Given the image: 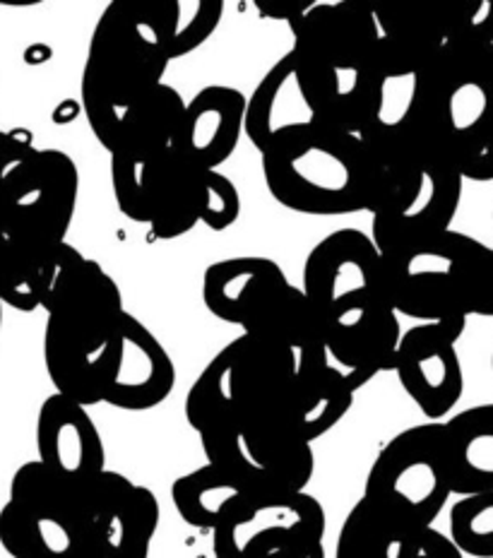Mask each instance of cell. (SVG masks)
Masks as SVG:
<instances>
[{
    "mask_svg": "<svg viewBox=\"0 0 493 558\" xmlns=\"http://www.w3.org/2000/svg\"><path fill=\"white\" fill-rule=\"evenodd\" d=\"M37 452L44 468L75 492L107 470V450L87 407L58 392L39 407Z\"/></svg>",
    "mask_w": 493,
    "mask_h": 558,
    "instance_id": "obj_18",
    "label": "cell"
},
{
    "mask_svg": "<svg viewBox=\"0 0 493 558\" xmlns=\"http://www.w3.org/2000/svg\"><path fill=\"white\" fill-rule=\"evenodd\" d=\"M491 366H493V356H491Z\"/></svg>",
    "mask_w": 493,
    "mask_h": 558,
    "instance_id": "obj_35",
    "label": "cell"
},
{
    "mask_svg": "<svg viewBox=\"0 0 493 558\" xmlns=\"http://www.w3.org/2000/svg\"><path fill=\"white\" fill-rule=\"evenodd\" d=\"M402 119L448 157L465 181H493V44H457L412 77Z\"/></svg>",
    "mask_w": 493,
    "mask_h": 558,
    "instance_id": "obj_6",
    "label": "cell"
},
{
    "mask_svg": "<svg viewBox=\"0 0 493 558\" xmlns=\"http://www.w3.org/2000/svg\"><path fill=\"white\" fill-rule=\"evenodd\" d=\"M135 488L121 472L104 470L80 492V515L85 522L92 558H113L131 520Z\"/></svg>",
    "mask_w": 493,
    "mask_h": 558,
    "instance_id": "obj_24",
    "label": "cell"
},
{
    "mask_svg": "<svg viewBox=\"0 0 493 558\" xmlns=\"http://www.w3.org/2000/svg\"><path fill=\"white\" fill-rule=\"evenodd\" d=\"M289 27V53L315 119L354 135L378 123L387 80L373 10L347 0H315Z\"/></svg>",
    "mask_w": 493,
    "mask_h": 558,
    "instance_id": "obj_2",
    "label": "cell"
},
{
    "mask_svg": "<svg viewBox=\"0 0 493 558\" xmlns=\"http://www.w3.org/2000/svg\"><path fill=\"white\" fill-rule=\"evenodd\" d=\"M465 323H419L402 332L393 371L421 414L431 422L448 416L465 392L457 340Z\"/></svg>",
    "mask_w": 493,
    "mask_h": 558,
    "instance_id": "obj_16",
    "label": "cell"
},
{
    "mask_svg": "<svg viewBox=\"0 0 493 558\" xmlns=\"http://www.w3.org/2000/svg\"><path fill=\"white\" fill-rule=\"evenodd\" d=\"M453 496L443 422L409 426L375 456L363 498L414 527H431Z\"/></svg>",
    "mask_w": 493,
    "mask_h": 558,
    "instance_id": "obj_12",
    "label": "cell"
},
{
    "mask_svg": "<svg viewBox=\"0 0 493 558\" xmlns=\"http://www.w3.org/2000/svg\"><path fill=\"white\" fill-rule=\"evenodd\" d=\"M159 518L161 508L155 492L137 484L131 520H128L119 551H116L113 558H149V546L157 534Z\"/></svg>",
    "mask_w": 493,
    "mask_h": 558,
    "instance_id": "obj_30",
    "label": "cell"
},
{
    "mask_svg": "<svg viewBox=\"0 0 493 558\" xmlns=\"http://www.w3.org/2000/svg\"><path fill=\"white\" fill-rule=\"evenodd\" d=\"M373 15L387 83L414 77L445 46L493 44V0L453 10H373Z\"/></svg>",
    "mask_w": 493,
    "mask_h": 558,
    "instance_id": "obj_14",
    "label": "cell"
},
{
    "mask_svg": "<svg viewBox=\"0 0 493 558\" xmlns=\"http://www.w3.org/2000/svg\"><path fill=\"white\" fill-rule=\"evenodd\" d=\"M183 109L185 99L181 97V92L161 83L128 116L111 153L157 155L161 149H169L176 131H179Z\"/></svg>",
    "mask_w": 493,
    "mask_h": 558,
    "instance_id": "obj_27",
    "label": "cell"
},
{
    "mask_svg": "<svg viewBox=\"0 0 493 558\" xmlns=\"http://www.w3.org/2000/svg\"><path fill=\"white\" fill-rule=\"evenodd\" d=\"M325 527L321 501L306 492H245L213 532V554L215 558H239L245 542L273 530L323 542Z\"/></svg>",
    "mask_w": 493,
    "mask_h": 558,
    "instance_id": "obj_17",
    "label": "cell"
},
{
    "mask_svg": "<svg viewBox=\"0 0 493 558\" xmlns=\"http://www.w3.org/2000/svg\"><path fill=\"white\" fill-rule=\"evenodd\" d=\"M225 15L221 0H169V58H183L213 37Z\"/></svg>",
    "mask_w": 493,
    "mask_h": 558,
    "instance_id": "obj_28",
    "label": "cell"
},
{
    "mask_svg": "<svg viewBox=\"0 0 493 558\" xmlns=\"http://www.w3.org/2000/svg\"><path fill=\"white\" fill-rule=\"evenodd\" d=\"M111 185L121 213L149 227L159 241H171L201 225L203 169L173 149L157 155L111 153Z\"/></svg>",
    "mask_w": 493,
    "mask_h": 558,
    "instance_id": "obj_13",
    "label": "cell"
},
{
    "mask_svg": "<svg viewBox=\"0 0 493 558\" xmlns=\"http://www.w3.org/2000/svg\"><path fill=\"white\" fill-rule=\"evenodd\" d=\"M0 546L13 558H92L80 492L39 460L20 464L0 508Z\"/></svg>",
    "mask_w": 493,
    "mask_h": 558,
    "instance_id": "obj_11",
    "label": "cell"
},
{
    "mask_svg": "<svg viewBox=\"0 0 493 558\" xmlns=\"http://www.w3.org/2000/svg\"><path fill=\"white\" fill-rule=\"evenodd\" d=\"M239 558H325L323 542L299 539L289 532L273 530L245 542Z\"/></svg>",
    "mask_w": 493,
    "mask_h": 558,
    "instance_id": "obj_32",
    "label": "cell"
},
{
    "mask_svg": "<svg viewBox=\"0 0 493 558\" xmlns=\"http://www.w3.org/2000/svg\"><path fill=\"white\" fill-rule=\"evenodd\" d=\"M241 195L233 181L219 171L203 169L201 225L213 231H225L239 222Z\"/></svg>",
    "mask_w": 493,
    "mask_h": 558,
    "instance_id": "obj_31",
    "label": "cell"
},
{
    "mask_svg": "<svg viewBox=\"0 0 493 558\" xmlns=\"http://www.w3.org/2000/svg\"><path fill=\"white\" fill-rule=\"evenodd\" d=\"M176 386V366L155 332L125 311L121 320L119 359L104 402L125 412L155 410Z\"/></svg>",
    "mask_w": 493,
    "mask_h": 558,
    "instance_id": "obj_20",
    "label": "cell"
},
{
    "mask_svg": "<svg viewBox=\"0 0 493 558\" xmlns=\"http://www.w3.org/2000/svg\"><path fill=\"white\" fill-rule=\"evenodd\" d=\"M366 167V213L381 253L448 231L465 179L407 119L373 123L359 135Z\"/></svg>",
    "mask_w": 493,
    "mask_h": 558,
    "instance_id": "obj_3",
    "label": "cell"
},
{
    "mask_svg": "<svg viewBox=\"0 0 493 558\" xmlns=\"http://www.w3.org/2000/svg\"><path fill=\"white\" fill-rule=\"evenodd\" d=\"M0 330H3V301H0Z\"/></svg>",
    "mask_w": 493,
    "mask_h": 558,
    "instance_id": "obj_34",
    "label": "cell"
},
{
    "mask_svg": "<svg viewBox=\"0 0 493 558\" xmlns=\"http://www.w3.org/2000/svg\"><path fill=\"white\" fill-rule=\"evenodd\" d=\"M249 488L231 472L207 462L203 468L188 472L171 486V501L176 513L191 527L215 532L231 504Z\"/></svg>",
    "mask_w": 493,
    "mask_h": 558,
    "instance_id": "obj_26",
    "label": "cell"
},
{
    "mask_svg": "<svg viewBox=\"0 0 493 558\" xmlns=\"http://www.w3.org/2000/svg\"><path fill=\"white\" fill-rule=\"evenodd\" d=\"M169 63V0H113L104 8L80 95L92 133L107 153L128 116L164 83Z\"/></svg>",
    "mask_w": 493,
    "mask_h": 558,
    "instance_id": "obj_4",
    "label": "cell"
},
{
    "mask_svg": "<svg viewBox=\"0 0 493 558\" xmlns=\"http://www.w3.org/2000/svg\"><path fill=\"white\" fill-rule=\"evenodd\" d=\"M397 316L419 323L493 318V248L462 231H441L381 253Z\"/></svg>",
    "mask_w": 493,
    "mask_h": 558,
    "instance_id": "obj_7",
    "label": "cell"
},
{
    "mask_svg": "<svg viewBox=\"0 0 493 558\" xmlns=\"http://www.w3.org/2000/svg\"><path fill=\"white\" fill-rule=\"evenodd\" d=\"M453 494L493 492V402L469 407L443 422Z\"/></svg>",
    "mask_w": 493,
    "mask_h": 558,
    "instance_id": "obj_23",
    "label": "cell"
},
{
    "mask_svg": "<svg viewBox=\"0 0 493 558\" xmlns=\"http://www.w3.org/2000/svg\"><path fill=\"white\" fill-rule=\"evenodd\" d=\"M85 255L68 241H51L0 225V301L22 313L46 308L70 267Z\"/></svg>",
    "mask_w": 493,
    "mask_h": 558,
    "instance_id": "obj_19",
    "label": "cell"
},
{
    "mask_svg": "<svg viewBox=\"0 0 493 558\" xmlns=\"http://www.w3.org/2000/svg\"><path fill=\"white\" fill-rule=\"evenodd\" d=\"M303 294L313 308L325 352L361 386L393 371L400 316L387 294L381 251L359 229H337L311 248L303 265Z\"/></svg>",
    "mask_w": 493,
    "mask_h": 558,
    "instance_id": "obj_1",
    "label": "cell"
},
{
    "mask_svg": "<svg viewBox=\"0 0 493 558\" xmlns=\"http://www.w3.org/2000/svg\"><path fill=\"white\" fill-rule=\"evenodd\" d=\"M313 3L315 0H255V8H261L263 17L293 22L306 13Z\"/></svg>",
    "mask_w": 493,
    "mask_h": 558,
    "instance_id": "obj_33",
    "label": "cell"
},
{
    "mask_svg": "<svg viewBox=\"0 0 493 558\" xmlns=\"http://www.w3.org/2000/svg\"><path fill=\"white\" fill-rule=\"evenodd\" d=\"M315 121L318 119H315L311 104L303 95L293 58L291 53H285L257 83L251 99H245L243 133L261 153L269 137L287 131V128Z\"/></svg>",
    "mask_w": 493,
    "mask_h": 558,
    "instance_id": "obj_22",
    "label": "cell"
},
{
    "mask_svg": "<svg viewBox=\"0 0 493 558\" xmlns=\"http://www.w3.org/2000/svg\"><path fill=\"white\" fill-rule=\"evenodd\" d=\"M203 301L215 318L239 325L243 335L287 344L303 366L330 362L306 294L275 260L249 255L209 265Z\"/></svg>",
    "mask_w": 493,
    "mask_h": 558,
    "instance_id": "obj_9",
    "label": "cell"
},
{
    "mask_svg": "<svg viewBox=\"0 0 493 558\" xmlns=\"http://www.w3.org/2000/svg\"><path fill=\"white\" fill-rule=\"evenodd\" d=\"M44 311V364L56 392L82 407L104 402L125 316L119 282L97 260L82 258Z\"/></svg>",
    "mask_w": 493,
    "mask_h": 558,
    "instance_id": "obj_5",
    "label": "cell"
},
{
    "mask_svg": "<svg viewBox=\"0 0 493 558\" xmlns=\"http://www.w3.org/2000/svg\"><path fill=\"white\" fill-rule=\"evenodd\" d=\"M269 195L299 215L366 213L361 137L327 123H303L269 137L261 149Z\"/></svg>",
    "mask_w": 493,
    "mask_h": 558,
    "instance_id": "obj_8",
    "label": "cell"
},
{
    "mask_svg": "<svg viewBox=\"0 0 493 558\" xmlns=\"http://www.w3.org/2000/svg\"><path fill=\"white\" fill-rule=\"evenodd\" d=\"M448 537L462 556L493 558V492L460 496L450 508Z\"/></svg>",
    "mask_w": 493,
    "mask_h": 558,
    "instance_id": "obj_29",
    "label": "cell"
},
{
    "mask_svg": "<svg viewBox=\"0 0 493 558\" xmlns=\"http://www.w3.org/2000/svg\"><path fill=\"white\" fill-rule=\"evenodd\" d=\"M417 530L361 496L339 530L335 558H405Z\"/></svg>",
    "mask_w": 493,
    "mask_h": 558,
    "instance_id": "obj_25",
    "label": "cell"
},
{
    "mask_svg": "<svg viewBox=\"0 0 493 558\" xmlns=\"http://www.w3.org/2000/svg\"><path fill=\"white\" fill-rule=\"evenodd\" d=\"M245 97L237 87L209 85L185 101L171 149L197 169L219 171L243 135Z\"/></svg>",
    "mask_w": 493,
    "mask_h": 558,
    "instance_id": "obj_21",
    "label": "cell"
},
{
    "mask_svg": "<svg viewBox=\"0 0 493 558\" xmlns=\"http://www.w3.org/2000/svg\"><path fill=\"white\" fill-rule=\"evenodd\" d=\"M80 193V171L61 149L34 147L29 133L0 131V225L65 241Z\"/></svg>",
    "mask_w": 493,
    "mask_h": 558,
    "instance_id": "obj_10",
    "label": "cell"
},
{
    "mask_svg": "<svg viewBox=\"0 0 493 558\" xmlns=\"http://www.w3.org/2000/svg\"><path fill=\"white\" fill-rule=\"evenodd\" d=\"M197 434L207 462L239 476L249 492H306L315 470L313 446L251 436L233 416Z\"/></svg>",
    "mask_w": 493,
    "mask_h": 558,
    "instance_id": "obj_15",
    "label": "cell"
}]
</instances>
